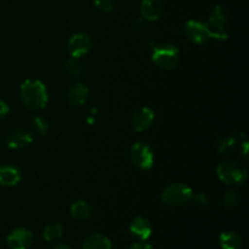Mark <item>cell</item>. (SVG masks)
<instances>
[{"label":"cell","instance_id":"6da1fadb","mask_svg":"<svg viewBox=\"0 0 249 249\" xmlns=\"http://www.w3.org/2000/svg\"><path fill=\"white\" fill-rule=\"evenodd\" d=\"M19 95L24 106L32 111L43 109L49 100L45 84L38 79L24 80L19 88Z\"/></svg>","mask_w":249,"mask_h":249},{"label":"cell","instance_id":"7a4b0ae2","mask_svg":"<svg viewBox=\"0 0 249 249\" xmlns=\"http://www.w3.org/2000/svg\"><path fill=\"white\" fill-rule=\"evenodd\" d=\"M180 61V51L169 43L155 44L152 48V62L164 71L177 68Z\"/></svg>","mask_w":249,"mask_h":249},{"label":"cell","instance_id":"3957f363","mask_svg":"<svg viewBox=\"0 0 249 249\" xmlns=\"http://www.w3.org/2000/svg\"><path fill=\"white\" fill-rule=\"evenodd\" d=\"M216 175L225 185L242 186L247 181V170L241 167L236 160H225L216 167Z\"/></svg>","mask_w":249,"mask_h":249},{"label":"cell","instance_id":"277c9868","mask_svg":"<svg viewBox=\"0 0 249 249\" xmlns=\"http://www.w3.org/2000/svg\"><path fill=\"white\" fill-rule=\"evenodd\" d=\"M192 195H194L192 194V189L187 186L186 184L173 182V184L168 185L165 187L164 191L162 192L160 198H162L163 203H165L167 206L179 208V207H184L189 202H191Z\"/></svg>","mask_w":249,"mask_h":249},{"label":"cell","instance_id":"5b68a950","mask_svg":"<svg viewBox=\"0 0 249 249\" xmlns=\"http://www.w3.org/2000/svg\"><path fill=\"white\" fill-rule=\"evenodd\" d=\"M208 27L209 33H211L212 39L223 41L228 39V33L225 31V26L228 23V12L223 6L218 5L212 10L209 15L208 21L204 22Z\"/></svg>","mask_w":249,"mask_h":249},{"label":"cell","instance_id":"8992f818","mask_svg":"<svg viewBox=\"0 0 249 249\" xmlns=\"http://www.w3.org/2000/svg\"><path fill=\"white\" fill-rule=\"evenodd\" d=\"M130 160L134 167L140 170H148L153 167L155 163V155L153 151L147 143L145 142H136L131 147L130 151Z\"/></svg>","mask_w":249,"mask_h":249},{"label":"cell","instance_id":"52a82bcc","mask_svg":"<svg viewBox=\"0 0 249 249\" xmlns=\"http://www.w3.org/2000/svg\"><path fill=\"white\" fill-rule=\"evenodd\" d=\"M184 33L190 41L195 44H206L212 39L208 27L204 22L189 19L185 24Z\"/></svg>","mask_w":249,"mask_h":249},{"label":"cell","instance_id":"ba28073f","mask_svg":"<svg viewBox=\"0 0 249 249\" xmlns=\"http://www.w3.org/2000/svg\"><path fill=\"white\" fill-rule=\"evenodd\" d=\"M92 45V40L87 33H75L68 40L67 49L73 58H80L87 55Z\"/></svg>","mask_w":249,"mask_h":249},{"label":"cell","instance_id":"9c48e42d","mask_svg":"<svg viewBox=\"0 0 249 249\" xmlns=\"http://www.w3.org/2000/svg\"><path fill=\"white\" fill-rule=\"evenodd\" d=\"M33 142V134L24 128H16L7 134L5 143L11 150H22Z\"/></svg>","mask_w":249,"mask_h":249},{"label":"cell","instance_id":"30bf717a","mask_svg":"<svg viewBox=\"0 0 249 249\" xmlns=\"http://www.w3.org/2000/svg\"><path fill=\"white\" fill-rule=\"evenodd\" d=\"M32 243L33 233L23 228L12 230L6 238V245L10 249H29Z\"/></svg>","mask_w":249,"mask_h":249},{"label":"cell","instance_id":"8fae6325","mask_svg":"<svg viewBox=\"0 0 249 249\" xmlns=\"http://www.w3.org/2000/svg\"><path fill=\"white\" fill-rule=\"evenodd\" d=\"M155 123V112L148 107H140L131 116V125L135 131H145Z\"/></svg>","mask_w":249,"mask_h":249},{"label":"cell","instance_id":"7c38bea8","mask_svg":"<svg viewBox=\"0 0 249 249\" xmlns=\"http://www.w3.org/2000/svg\"><path fill=\"white\" fill-rule=\"evenodd\" d=\"M141 17L147 22L157 21L163 14L162 0H142L140 5Z\"/></svg>","mask_w":249,"mask_h":249},{"label":"cell","instance_id":"4fadbf2b","mask_svg":"<svg viewBox=\"0 0 249 249\" xmlns=\"http://www.w3.org/2000/svg\"><path fill=\"white\" fill-rule=\"evenodd\" d=\"M129 231L134 237L140 240L141 242L148 240L152 233V226L151 223L143 216H136L133 219V221L129 225Z\"/></svg>","mask_w":249,"mask_h":249},{"label":"cell","instance_id":"5bb4252c","mask_svg":"<svg viewBox=\"0 0 249 249\" xmlns=\"http://www.w3.org/2000/svg\"><path fill=\"white\" fill-rule=\"evenodd\" d=\"M88 97L89 89L83 83H75L67 91V101L72 107H80L87 102Z\"/></svg>","mask_w":249,"mask_h":249},{"label":"cell","instance_id":"9a60e30c","mask_svg":"<svg viewBox=\"0 0 249 249\" xmlns=\"http://www.w3.org/2000/svg\"><path fill=\"white\" fill-rule=\"evenodd\" d=\"M22 179L21 172L14 165H1L0 167V185L2 186H15Z\"/></svg>","mask_w":249,"mask_h":249},{"label":"cell","instance_id":"2e32d148","mask_svg":"<svg viewBox=\"0 0 249 249\" xmlns=\"http://www.w3.org/2000/svg\"><path fill=\"white\" fill-rule=\"evenodd\" d=\"M83 249H112V243L101 233H91L83 241Z\"/></svg>","mask_w":249,"mask_h":249},{"label":"cell","instance_id":"e0dca14e","mask_svg":"<svg viewBox=\"0 0 249 249\" xmlns=\"http://www.w3.org/2000/svg\"><path fill=\"white\" fill-rule=\"evenodd\" d=\"M220 247L223 249H242V237L235 231H225L219 237Z\"/></svg>","mask_w":249,"mask_h":249},{"label":"cell","instance_id":"ac0fdd59","mask_svg":"<svg viewBox=\"0 0 249 249\" xmlns=\"http://www.w3.org/2000/svg\"><path fill=\"white\" fill-rule=\"evenodd\" d=\"M70 212L72 218L77 219V220H87L91 216L92 208L88 202L77 201L71 206Z\"/></svg>","mask_w":249,"mask_h":249},{"label":"cell","instance_id":"d6986e66","mask_svg":"<svg viewBox=\"0 0 249 249\" xmlns=\"http://www.w3.org/2000/svg\"><path fill=\"white\" fill-rule=\"evenodd\" d=\"M63 68H65L66 73L74 80L82 79L83 74H84V66L82 65L79 58L72 57L70 60H67L65 66H63Z\"/></svg>","mask_w":249,"mask_h":249},{"label":"cell","instance_id":"ffe728a7","mask_svg":"<svg viewBox=\"0 0 249 249\" xmlns=\"http://www.w3.org/2000/svg\"><path fill=\"white\" fill-rule=\"evenodd\" d=\"M63 235V226L61 223H51L46 225L44 229L43 237L44 240L48 242H53V241L60 240Z\"/></svg>","mask_w":249,"mask_h":249},{"label":"cell","instance_id":"44dd1931","mask_svg":"<svg viewBox=\"0 0 249 249\" xmlns=\"http://www.w3.org/2000/svg\"><path fill=\"white\" fill-rule=\"evenodd\" d=\"M236 147V140L232 136H221L215 141V148L221 155H229Z\"/></svg>","mask_w":249,"mask_h":249},{"label":"cell","instance_id":"7402d4cb","mask_svg":"<svg viewBox=\"0 0 249 249\" xmlns=\"http://www.w3.org/2000/svg\"><path fill=\"white\" fill-rule=\"evenodd\" d=\"M31 131L33 135L44 136L49 131V123L44 117L36 116L31 121Z\"/></svg>","mask_w":249,"mask_h":249},{"label":"cell","instance_id":"603a6c76","mask_svg":"<svg viewBox=\"0 0 249 249\" xmlns=\"http://www.w3.org/2000/svg\"><path fill=\"white\" fill-rule=\"evenodd\" d=\"M240 196H238V194L235 190H229V191H226V194L224 195L223 204L224 207L228 209L237 208L238 204H240Z\"/></svg>","mask_w":249,"mask_h":249},{"label":"cell","instance_id":"cb8c5ba5","mask_svg":"<svg viewBox=\"0 0 249 249\" xmlns=\"http://www.w3.org/2000/svg\"><path fill=\"white\" fill-rule=\"evenodd\" d=\"M146 28H147V21L143 19L142 17L136 18L135 21L133 22V26H131V31H133V33L136 34V36H140V34L145 33Z\"/></svg>","mask_w":249,"mask_h":249},{"label":"cell","instance_id":"d4e9b609","mask_svg":"<svg viewBox=\"0 0 249 249\" xmlns=\"http://www.w3.org/2000/svg\"><path fill=\"white\" fill-rule=\"evenodd\" d=\"M94 4L100 11L111 12L114 7V0H94Z\"/></svg>","mask_w":249,"mask_h":249},{"label":"cell","instance_id":"484cf974","mask_svg":"<svg viewBox=\"0 0 249 249\" xmlns=\"http://www.w3.org/2000/svg\"><path fill=\"white\" fill-rule=\"evenodd\" d=\"M191 201H194L195 203L198 204V206H207L208 204V198H207L206 194L203 192H199L197 195H192Z\"/></svg>","mask_w":249,"mask_h":249},{"label":"cell","instance_id":"4316f807","mask_svg":"<svg viewBox=\"0 0 249 249\" xmlns=\"http://www.w3.org/2000/svg\"><path fill=\"white\" fill-rule=\"evenodd\" d=\"M9 113H10L9 105H7L5 101H2V100H0V119L5 118Z\"/></svg>","mask_w":249,"mask_h":249},{"label":"cell","instance_id":"83f0119b","mask_svg":"<svg viewBox=\"0 0 249 249\" xmlns=\"http://www.w3.org/2000/svg\"><path fill=\"white\" fill-rule=\"evenodd\" d=\"M129 249H153V247L152 246L147 245V243L140 242V243H134V245Z\"/></svg>","mask_w":249,"mask_h":249},{"label":"cell","instance_id":"f1b7e54d","mask_svg":"<svg viewBox=\"0 0 249 249\" xmlns=\"http://www.w3.org/2000/svg\"><path fill=\"white\" fill-rule=\"evenodd\" d=\"M241 152H242V157L245 158V160H248V142L247 141H243L242 145H241Z\"/></svg>","mask_w":249,"mask_h":249},{"label":"cell","instance_id":"f546056e","mask_svg":"<svg viewBox=\"0 0 249 249\" xmlns=\"http://www.w3.org/2000/svg\"><path fill=\"white\" fill-rule=\"evenodd\" d=\"M53 249H72L70 247V246H67V245H63V243H61V245H57V246H55V247H53Z\"/></svg>","mask_w":249,"mask_h":249}]
</instances>
